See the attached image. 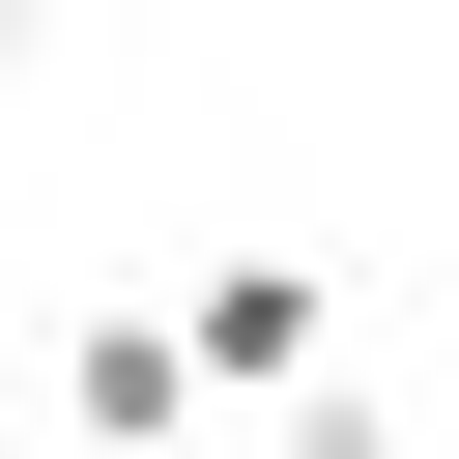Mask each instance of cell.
Masks as SVG:
<instances>
[{
	"label": "cell",
	"instance_id": "6da1fadb",
	"mask_svg": "<svg viewBox=\"0 0 459 459\" xmlns=\"http://www.w3.org/2000/svg\"><path fill=\"white\" fill-rule=\"evenodd\" d=\"M172 316H201V402H287V430H344V287H316V258H201Z\"/></svg>",
	"mask_w": 459,
	"mask_h": 459
},
{
	"label": "cell",
	"instance_id": "3957f363",
	"mask_svg": "<svg viewBox=\"0 0 459 459\" xmlns=\"http://www.w3.org/2000/svg\"><path fill=\"white\" fill-rule=\"evenodd\" d=\"M0 86H29V0H0Z\"/></svg>",
	"mask_w": 459,
	"mask_h": 459
},
{
	"label": "cell",
	"instance_id": "7a4b0ae2",
	"mask_svg": "<svg viewBox=\"0 0 459 459\" xmlns=\"http://www.w3.org/2000/svg\"><path fill=\"white\" fill-rule=\"evenodd\" d=\"M57 402H86V430H201V316H86Z\"/></svg>",
	"mask_w": 459,
	"mask_h": 459
}]
</instances>
